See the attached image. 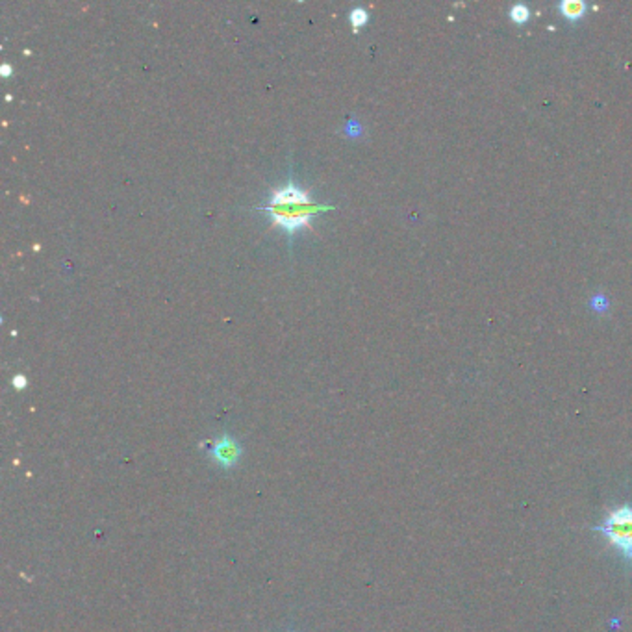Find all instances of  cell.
I'll return each mask as SVG.
<instances>
[{"label": "cell", "mask_w": 632, "mask_h": 632, "mask_svg": "<svg viewBox=\"0 0 632 632\" xmlns=\"http://www.w3.org/2000/svg\"><path fill=\"white\" fill-rule=\"evenodd\" d=\"M0 74H2L4 78H8L10 74H13V65H11V63H2V65H0Z\"/></svg>", "instance_id": "cell-9"}, {"label": "cell", "mask_w": 632, "mask_h": 632, "mask_svg": "<svg viewBox=\"0 0 632 632\" xmlns=\"http://www.w3.org/2000/svg\"><path fill=\"white\" fill-rule=\"evenodd\" d=\"M243 456V447L242 443L237 442L236 437L230 436V434H221L219 437L213 440L210 451H208V458L213 466H217L219 469H234L237 463L242 462Z\"/></svg>", "instance_id": "cell-3"}, {"label": "cell", "mask_w": 632, "mask_h": 632, "mask_svg": "<svg viewBox=\"0 0 632 632\" xmlns=\"http://www.w3.org/2000/svg\"><path fill=\"white\" fill-rule=\"evenodd\" d=\"M11 384H13L15 390H25L26 386H28V378H26V375H15L11 378Z\"/></svg>", "instance_id": "cell-8"}, {"label": "cell", "mask_w": 632, "mask_h": 632, "mask_svg": "<svg viewBox=\"0 0 632 632\" xmlns=\"http://www.w3.org/2000/svg\"><path fill=\"white\" fill-rule=\"evenodd\" d=\"M349 21L356 32L358 28H362L365 22L369 21V13H367V10L360 8V6H358V8H353V10L349 11Z\"/></svg>", "instance_id": "cell-6"}, {"label": "cell", "mask_w": 632, "mask_h": 632, "mask_svg": "<svg viewBox=\"0 0 632 632\" xmlns=\"http://www.w3.org/2000/svg\"><path fill=\"white\" fill-rule=\"evenodd\" d=\"M603 534L607 536L612 545H616L617 549H621L625 555L632 551V508L631 506H621V508L614 510L607 515V520L603 521L599 527Z\"/></svg>", "instance_id": "cell-2"}, {"label": "cell", "mask_w": 632, "mask_h": 632, "mask_svg": "<svg viewBox=\"0 0 632 632\" xmlns=\"http://www.w3.org/2000/svg\"><path fill=\"white\" fill-rule=\"evenodd\" d=\"M627 556H628V558H631V560H632V551H628V553H627Z\"/></svg>", "instance_id": "cell-10"}, {"label": "cell", "mask_w": 632, "mask_h": 632, "mask_svg": "<svg viewBox=\"0 0 632 632\" xmlns=\"http://www.w3.org/2000/svg\"><path fill=\"white\" fill-rule=\"evenodd\" d=\"M560 10L565 17L570 19H579L586 10V4L582 0H564L560 4Z\"/></svg>", "instance_id": "cell-5"}, {"label": "cell", "mask_w": 632, "mask_h": 632, "mask_svg": "<svg viewBox=\"0 0 632 632\" xmlns=\"http://www.w3.org/2000/svg\"><path fill=\"white\" fill-rule=\"evenodd\" d=\"M258 210L268 211L272 219V226H282L284 230L288 232L289 236H294L298 228H312V217H315L321 211L334 210L332 206L317 204V202H308V204H263L258 206Z\"/></svg>", "instance_id": "cell-1"}, {"label": "cell", "mask_w": 632, "mask_h": 632, "mask_svg": "<svg viewBox=\"0 0 632 632\" xmlns=\"http://www.w3.org/2000/svg\"><path fill=\"white\" fill-rule=\"evenodd\" d=\"M529 13H530L529 8H527L525 4H515L514 8L510 10V17H512L515 22L527 21V19H529Z\"/></svg>", "instance_id": "cell-7"}, {"label": "cell", "mask_w": 632, "mask_h": 632, "mask_svg": "<svg viewBox=\"0 0 632 632\" xmlns=\"http://www.w3.org/2000/svg\"><path fill=\"white\" fill-rule=\"evenodd\" d=\"M308 202H314V199L310 197L308 191L298 187L294 178L289 176L286 185L271 191V199H269L268 204H308Z\"/></svg>", "instance_id": "cell-4"}]
</instances>
